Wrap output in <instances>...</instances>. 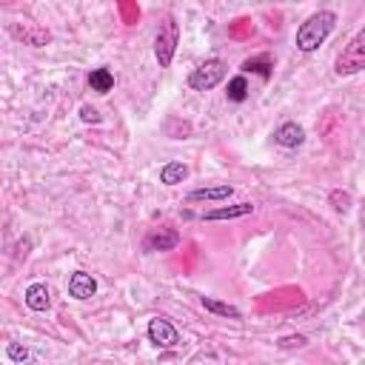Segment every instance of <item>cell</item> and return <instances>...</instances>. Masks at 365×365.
I'll list each match as a JSON object with an SVG mask.
<instances>
[{
    "instance_id": "6da1fadb",
    "label": "cell",
    "mask_w": 365,
    "mask_h": 365,
    "mask_svg": "<svg viewBox=\"0 0 365 365\" xmlns=\"http://www.w3.org/2000/svg\"><path fill=\"white\" fill-rule=\"evenodd\" d=\"M334 26H336V14L334 11H328V9H319V11H314V14H308L302 23H299V29H297V48L299 51H317L325 40H328V34L334 31Z\"/></svg>"
},
{
    "instance_id": "7a4b0ae2",
    "label": "cell",
    "mask_w": 365,
    "mask_h": 365,
    "mask_svg": "<svg viewBox=\"0 0 365 365\" xmlns=\"http://www.w3.org/2000/svg\"><path fill=\"white\" fill-rule=\"evenodd\" d=\"M362 68H365V29H359L345 43V48L336 54V63H334V71L339 77H351V74H356Z\"/></svg>"
},
{
    "instance_id": "3957f363",
    "label": "cell",
    "mask_w": 365,
    "mask_h": 365,
    "mask_svg": "<svg viewBox=\"0 0 365 365\" xmlns=\"http://www.w3.org/2000/svg\"><path fill=\"white\" fill-rule=\"evenodd\" d=\"M177 43H180V26H177V20L168 14V17H163L160 31H157V37H154V57H157L160 68H168V66H171V60H174V54H177Z\"/></svg>"
},
{
    "instance_id": "277c9868",
    "label": "cell",
    "mask_w": 365,
    "mask_h": 365,
    "mask_svg": "<svg viewBox=\"0 0 365 365\" xmlns=\"http://www.w3.org/2000/svg\"><path fill=\"white\" fill-rule=\"evenodd\" d=\"M225 77H228V66H225V60L211 57V60L200 63V66L188 74V86H191L194 91H211V88H217Z\"/></svg>"
},
{
    "instance_id": "5b68a950",
    "label": "cell",
    "mask_w": 365,
    "mask_h": 365,
    "mask_svg": "<svg viewBox=\"0 0 365 365\" xmlns=\"http://www.w3.org/2000/svg\"><path fill=\"white\" fill-rule=\"evenodd\" d=\"M148 342H154L157 348H174L180 342V331L174 328V322L168 317H151L148 319Z\"/></svg>"
},
{
    "instance_id": "8992f818",
    "label": "cell",
    "mask_w": 365,
    "mask_h": 365,
    "mask_svg": "<svg viewBox=\"0 0 365 365\" xmlns=\"http://www.w3.org/2000/svg\"><path fill=\"white\" fill-rule=\"evenodd\" d=\"M177 245H180V234H177L174 228H168V225L154 228V231L143 240V251H148V254H154V251H171V248H177Z\"/></svg>"
},
{
    "instance_id": "52a82bcc",
    "label": "cell",
    "mask_w": 365,
    "mask_h": 365,
    "mask_svg": "<svg viewBox=\"0 0 365 365\" xmlns=\"http://www.w3.org/2000/svg\"><path fill=\"white\" fill-rule=\"evenodd\" d=\"M234 194V188L228 182L222 185H202V188H194L185 194V202H222Z\"/></svg>"
},
{
    "instance_id": "ba28073f",
    "label": "cell",
    "mask_w": 365,
    "mask_h": 365,
    "mask_svg": "<svg viewBox=\"0 0 365 365\" xmlns=\"http://www.w3.org/2000/svg\"><path fill=\"white\" fill-rule=\"evenodd\" d=\"M68 294L74 299H91L97 294V279L88 271H74L68 277Z\"/></svg>"
},
{
    "instance_id": "9c48e42d",
    "label": "cell",
    "mask_w": 365,
    "mask_h": 365,
    "mask_svg": "<svg viewBox=\"0 0 365 365\" xmlns=\"http://www.w3.org/2000/svg\"><path fill=\"white\" fill-rule=\"evenodd\" d=\"M274 143L282 145V148H297V145L305 143V128H302L299 123L288 120V123H282V125L274 131Z\"/></svg>"
},
{
    "instance_id": "30bf717a",
    "label": "cell",
    "mask_w": 365,
    "mask_h": 365,
    "mask_svg": "<svg viewBox=\"0 0 365 365\" xmlns=\"http://www.w3.org/2000/svg\"><path fill=\"white\" fill-rule=\"evenodd\" d=\"M23 299H26V305H29L31 311H46V308L51 305V291H48L46 282H31V285L26 288Z\"/></svg>"
},
{
    "instance_id": "8fae6325",
    "label": "cell",
    "mask_w": 365,
    "mask_h": 365,
    "mask_svg": "<svg viewBox=\"0 0 365 365\" xmlns=\"http://www.w3.org/2000/svg\"><path fill=\"white\" fill-rule=\"evenodd\" d=\"M254 211V205L251 202H237V205H220V208H211V211H205L202 214V220H234V217H245V214H251Z\"/></svg>"
},
{
    "instance_id": "7c38bea8",
    "label": "cell",
    "mask_w": 365,
    "mask_h": 365,
    "mask_svg": "<svg viewBox=\"0 0 365 365\" xmlns=\"http://www.w3.org/2000/svg\"><path fill=\"white\" fill-rule=\"evenodd\" d=\"M185 177H188V165L180 163V160H171V163H165V165L160 168V182H163V185H177V182H182Z\"/></svg>"
},
{
    "instance_id": "4fadbf2b",
    "label": "cell",
    "mask_w": 365,
    "mask_h": 365,
    "mask_svg": "<svg viewBox=\"0 0 365 365\" xmlns=\"http://www.w3.org/2000/svg\"><path fill=\"white\" fill-rule=\"evenodd\" d=\"M88 86H91V91H97V94H108L111 86H114V74H111L108 68H91Z\"/></svg>"
},
{
    "instance_id": "5bb4252c",
    "label": "cell",
    "mask_w": 365,
    "mask_h": 365,
    "mask_svg": "<svg viewBox=\"0 0 365 365\" xmlns=\"http://www.w3.org/2000/svg\"><path fill=\"white\" fill-rule=\"evenodd\" d=\"M202 308L211 311V314H217V317H228V319H240L242 317L240 308H234V305H228L222 299H214V297H202Z\"/></svg>"
},
{
    "instance_id": "9a60e30c",
    "label": "cell",
    "mask_w": 365,
    "mask_h": 365,
    "mask_svg": "<svg viewBox=\"0 0 365 365\" xmlns=\"http://www.w3.org/2000/svg\"><path fill=\"white\" fill-rule=\"evenodd\" d=\"M225 94H228V100H231V103H242V100L248 97V80H245V74L231 77V80H228Z\"/></svg>"
},
{
    "instance_id": "2e32d148",
    "label": "cell",
    "mask_w": 365,
    "mask_h": 365,
    "mask_svg": "<svg viewBox=\"0 0 365 365\" xmlns=\"http://www.w3.org/2000/svg\"><path fill=\"white\" fill-rule=\"evenodd\" d=\"M271 68H274V63H271V57L268 54H262V57H251V60H245L242 63V71H257L259 77H271Z\"/></svg>"
},
{
    "instance_id": "e0dca14e",
    "label": "cell",
    "mask_w": 365,
    "mask_h": 365,
    "mask_svg": "<svg viewBox=\"0 0 365 365\" xmlns=\"http://www.w3.org/2000/svg\"><path fill=\"white\" fill-rule=\"evenodd\" d=\"M6 356H9L11 362H20V365L29 362V359H34V354H31L26 345H17V342H9V345H6Z\"/></svg>"
},
{
    "instance_id": "ac0fdd59",
    "label": "cell",
    "mask_w": 365,
    "mask_h": 365,
    "mask_svg": "<svg viewBox=\"0 0 365 365\" xmlns=\"http://www.w3.org/2000/svg\"><path fill=\"white\" fill-rule=\"evenodd\" d=\"M331 205H334V211H339V214H345L348 208H351V194L348 191H331Z\"/></svg>"
},
{
    "instance_id": "d6986e66",
    "label": "cell",
    "mask_w": 365,
    "mask_h": 365,
    "mask_svg": "<svg viewBox=\"0 0 365 365\" xmlns=\"http://www.w3.org/2000/svg\"><path fill=\"white\" fill-rule=\"evenodd\" d=\"M20 37H26V40H29V46H43V43H48V31H46V29L20 31Z\"/></svg>"
},
{
    "instance_id": "ffe728a7",
    "label": "cell",
    "mask_w": 365,
    "mask_h": 365,
    "mask_svg": "<svg viewBox=\"0 0 365 365\" xmlns=\"http://www.w3.org/2000/svg\"><path fill=\"white\" fill-rule=\"evenodd\" d=\"M305 342H308V339H305L302 334H291V336H279V339H277L279 348H305Z\"/></svg>"
},
{
    "instance_id": "44dd1931",
    "label": "cell",
    "mask_w": 365,
    "mask_h": 365,
    "mask_svg": "<svg viewBox=\"0 0 365 365\" xmlns=\"http://www.w3.org/2000/svg\"><path fill=\"white\" fill-rule=\"evenodd\" d=\"M80 120H83V123H100V114H97V108L83 106V108H80Z\"/></svg>"
},
{
    "instance_id": "7402d4cb",
    "label": "cell",
    "mask_w": 365,
    "mask_h": 365,
    "mask_svg": "<svg viewBox=\"0 0 365 365\" xmlns=\"http://www.w3.org/2000/svg\"><path fill=\"white\" fill-rule=\"evenodd\" d=\"M362 225H365V208H362Z\"/></svg>"
}]
</instances>
